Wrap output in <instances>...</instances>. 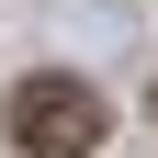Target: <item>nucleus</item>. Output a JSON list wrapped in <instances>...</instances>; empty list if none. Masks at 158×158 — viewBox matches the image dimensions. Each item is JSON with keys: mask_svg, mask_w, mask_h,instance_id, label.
<instances>
[{"mask_svg": "<svg viewBox=\"0 0 158 158\" xmlns=\"http://www.w3.org/2000/svg\"><path fill=\"white\" fill-rule=\"evenodd\" d=\"M0 124L23 135L34 158H90L102 147V102H90V79L79 68H34L11 102H0Z\"/></svg>", "mask_w": 158, "mask_h": 158, "instance_id": "f257e3e1", "label": "nucleus"}, {"mask_svg": "<svg viewBox=\"0 0 158 158\" xmlns=\"http://www.w3.org/2000/svg\"><path fill=\"white\" fill-rule=\"evenodd\" d=\"M34 34L56 45V68H102V56L135 45V0H45Z\"/></svg>", "mask_w": 158, "mask_h": 158, "instance_id": "f03ea898", "label": "nucleus"}]
</instances>
